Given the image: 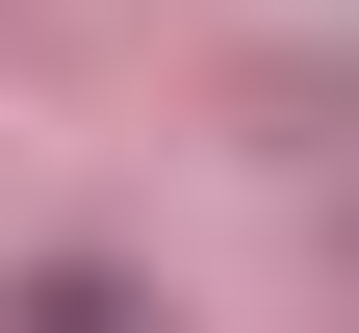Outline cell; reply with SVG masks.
I'll return each mask as SVG.
<instances>
[{
	"mask_svg": "<svg viewBox=\"0 0 359 333\" xmlns=\"http://www.w3.org/2000/svg\"><path fill=\"white\" fill-rule=\"evenodd\" d=\"M26 333H128V282H26Z\"/></svg>",
	"mask_w": 359,
	"mask_h": 333,
	"instance_id": "1",
	"label": "cell"
}]
</instances>
